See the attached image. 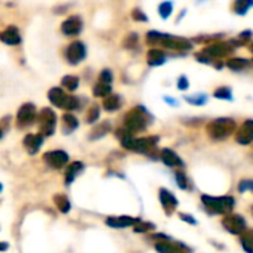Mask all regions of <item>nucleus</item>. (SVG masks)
I'll return each instance as SVG.
<instances>
[{"label": "nucleus", "mask_w": 253, "mask_h": 253, "mask_svg": "<svg viewBox=\"0 0 253 253\" xmlns=\"http://www.w3.org/2000/svg\"><path fill=\"white\" fill-rule=\"evenodd\" d=\"M222 225L228 232L240 235L246 230V219L240 215H227L222 219Z\"/></svg>", "instance_id": "obj_8"}, {"label": "nucleus", "mask_w": 253, "mask_h": 253, "mask_svg": "<svg viewBox=\"0 0 253 253\" xmlns=\"http://www.w3.org/2000/svg\"><path fill=\"white\" fill-rule=\"evenodd\" d=\"M172 9H173V5L170 2H163L159 6V14H160V17L163 20H168L170 17V14H172Z\"/></svg>", "instance_id": "obj_31"}, {"label": "nucleus", "mask_w": 253, "mask_h": 253, "mask_svg": "<svg viewBox=\"0 0 253 253\" xmlns=\"http://www.w3.org/2000/svg\"><path fill=\"white\" fill-rule=\"evenodd\" d=\"M157 142H159L157 136H148V138L135 139L133 145H132V151H136V153H142V154H148L149 151L156 147Z\"/></svg>", "instance_id": "obj_13"}, {"label": "nucleus", "mask_w": 253, "mask_h": 253, "mask_svg": "<svg viewBox=\"0 0 253 253\" xmlns=\"http://www.w3.org/2000/svg\"><path fill=\"white\" fill-rule=\"evenodd\" d=\"M99 114H101V111H99V107L98 105H92L90 107V110L87 111V116H86V122L89 123V125H92V123H95L98 119H99Z\"/></svg>", "instance_id": "obj_33"}, {"label": "nucleus", "mask_w": 253, "mask_h": 253, "mask_svg": "<svg viewBox=\"0 0 253 253\" xmlns=\"http://www.w3.org/2000/svg\"><path fill=\"white\" fill-rule=\"evenodd\" d=\"M250 34H252V31H250V30H246L244 33H241V34L238 36L240 42H241V43H246V42H249V40H250Z\"/></svg>", "instance_id": "obj_41"}, {"label": "nucleus", "mask_w": 253, "mask_h": 253, "mask_svg": "<svg viewBox=\"0 0 253 253\" xmlns=\"http://www.w3.org/2000/svg\"><path fill=\"white\" fill-rule=\"evenodd\" d=\"M61 82H63L64 87H67L70 92H73L79 87V77H76V76H65V77H63Z\"/></svg>", "instance_id": "obj_28"}, {"label": "nucleus", "mask_w": 253, "mask_h": 253, "mask_svg": "<svg viewBox=\"0 0 253 253\" xmlns=\"http://www.w3.org/2000/svg\"><path fill=\"white\" fill-rule=\"evenodd\" d=\"M237 129V125L232 119L228 117H222V119H216L213 122H211L208 125V133L212 139H225L230 135H232Z\"/></svg>", "instance_id": "obj_3"}, {"label": "nucleus", "mask_w": 253, "mask_h": 253, "mask_svg": "<svg viewBox=\"0 0 253 253\" xmlns=\"http://www.w3.org/2000/svg\"><path fill=\"white\" fill-rule=\"evenodd\" d=\"M43 160L47 166L54 168V169H61L68 163V154L65 151L57 149V151H49L43 156Z\"/></svg>", "instance_id": "obj_9"}, {"label": "nucleus", "mask_w": 253, "mask_h": 253, "mask_svg": "<svg viewBox=\"0 0 253 253\" xmlns=\"http://www.w3.org/2000/svg\"><path fill=\"white\" fill-rule=\"evenodd\" d=\"M9 244L8 243H0V252H3V250H8Z\"/></svg>", "instance_id": "obj_44"}, {"label": "nucleus", "mask_w": 253, "mask_h": 253, "mask_svg": "<svg viewBox=\"0 0 253 253\" xmlns=\"http://www.w3.org/2000/svg\"><path fill=\"white\" fill-rule=\"evenodd\" d=\"M2 136H3V130L0 129V139H2Z\"/></svg>", "instance_id": "obj_45"}, {"label": "nucleus", "mask_w": 253, "mask_h": 253, "mask_svg": "<svg viewBox=\"0 0 253 253\" xmlns=\"http://www.w3.org/2000/svg\"><path fill=\"white\" fill-rule=\"evenodd\" d=\"M104 108L107 111H116L120 108V96L117 95H108L104 99Z\"/></svg>", "instance_id": "obj_25"}, {"label": "nucleus", "mask_w": 253, "mask_h": 253, "mask_svg": "<svg viewBox=\"0 0 253 253\" xmlns=\"http://www.w3.org/2000/svg\"><path fill=\"white\" fill-rule=\"evenodd\" d=\"M55 126H57V114L50 108H43L39 114V127L42 136L54 135Z\"/></svg>", "instance_id": "obj_5"}, {"label": "nucleus", "mask_w": 253, "mask_h": 253, "mask_svg": "<svg viewBox=\"0 0 253 253\" xmlns=\"http://www.w3.org/2000/svg\"><path fill=\"white\" fill-rule=\"evenodd\" d=\"M160 159L162 162L169 166V168H175V166H182V160L179 159V156L175 153V151L169 149V148H165L162 149V154H160Z\"/></svg>", "instance_id": "obj_20"}, {"label": "nucleus", "mask_w": 253, "mask_h": 253, "mask_svg": "<svg viewBox=\"0 0 253 253\" xmlns=\"http://www.w3.org/2000/svg\"><path fill=\"white\" fill-rule=\"evenodd\" d=\"M42 144H43V136L42 135H27L24 138V147L27 148L28 153L33 154V156L40 149Z\"/></svg>", "instance_id": "obj_17"}, {"label": "nucleus", "mask_w": 253, "mask_h": 253, "mask_svg": "<svg viewBox=\"0 0 253 253\" xmlns=\"http://www.w3.org/2000/svg\"><path fill=\"white\" fill-rule=\"evenodd\" d=\"M240 243H241L243 249L246 250V253H253V246H252V237L250 235L241 237L240 238Z\"/></svg>", "instance_id": "obj_35"}, {"label": "nucleus", "mask_w": 253, "mask_h": 253, "mask_svg": "<svg viewBox=\"0 0 253 253\" xmlns=\"http://www.w3.org/2000/svg\"><path fill=\"white\" fill-rule=\"evenodd\" d=\"M82 28H83V22H82L80 17H77V15L70 17L61 25V30L65 36H76L82 31Z\"/></svg>", "instance_id": "obj_14"}, {"label": "nucleus", "mask_w": 253, "mask_h": 253, "mask_svg": "<svg viewBox=\"0 0 253 253\" xmlns=\"http://www.w3.org/2000/svg\"><path fill=\"white\" fill-rule=\"evenodd\" d=\"M215 98L218 99H225V101H231L232 99V95H231V89L230 87H219L215 90Z\"/></svg>", "instance_id": "obj_32"}, {"label": "nucleus", "mask_w": 253, "mask_h": 253, "mask_svg": "<svg viewBox=\"0 0 253 253\" xmlns=\"http://www.w3.org/2000/svg\"><path fill=\"white\" fill-rule=\"evenodd\" d=\"M132 17H133V20H136V21H148V17L144 15L139 9H135L133 14H132Z\"/></svg>", "instance_id": "obj_39"}, {"label": "nucleus", "mask_w": 253, "mask_h": 253, "mask_svg": "<svg viewBox=\"0 0 253 253\" xmlns=\"http://www.w3.org/2000/svg\"><path fill=\"white\" fill-rule=\"evenodd\" d=\"M82 170H83V163L82 162H76V163L70 165L67 168V172H65V184H71Z\"/></svg>", "instance_id": "obj_22"}, {"label": "nucleus", "mask_w": 253, "mask_h": 253, "mask_svg": "<svg viewBox=\"0 0 253 253\" xmlns=\"http://www.w3.org/2000/svg\"><path fill=\"white\" fill-rule=\"evenodd\" d=\"M176 182H178V187L181 188V190H187V187H188V182H187V178H185V175L182 173V172H176Z\"/></svg>", "instance_id": "obj_36"}, {"label": "nucleus", "mask_w": 253, "mask_h": 253, "mask_svg": "<svg viewBox=\"0 0 253 253\" xmlns=\"http://www.w3.org/2000/svg\"><path fill=\"white\" fill-rule=\"evenodd\" d=\"M201 201L206 206V209L212 215H225L230 213L234 208V198L230 195L222 197H212V195H201Z\"/></svg>", "instance_id": "obj_1"}, {"label": "nucleus", "mask_w": 253, "mask_h": 253, "mask_svg": "<svg viewBox=\"0 0 253 253\" xmlns=\"http://www.w3.org/2000/svg\"><path fill=\"white\" fill-rule=\"evenodd\" d=\"M136 40H138V36H136V34H130L129 42H126V46H127V47H132L133 43H136Z\"/></svg>", "instance_id": "obj_42"}, {"label": "nucleus", "mask_w": 253, "mask_h": 253, "mask_svg": "<svg viewBox=\"0 0 253 253\" xmlns=\"http://www.w3.org/2000/svg\"><path fill=\"white\" fill-rule=\"evenodd\" d=\"M235 139L241 145H249L252 142V139H253V122L252 120H246L241 125V127L237 130Z\"/></svg>", "instance_id": "obj_15"}, {"label": "nucleus", "mask_w": 253, "mask_h": 253, "mask_svg": "<svg viewBox=\"0 0 253 253\" xmlns=\"http://www.w3.org/2000/svg\"><path fill=\"white\" fill-rule=\"evenodd\" d=\"M185 101L187 103H190V104H192V105H203V104H206V101H208V96L206 95H203V93H197V95H194V96H185Z\"/></svg>", "instance_id": "obj_29"}, {"label": "nucleus", "mask_w": 253, "mask_h": 253, "mask_svg": "<svg viewBox=\"0 0 253 253\" xmlns=\"http://www.w3.org/2000/svg\"><path fill=\"white\" fill-rule=\"evenodd\" d=\"M111 130V125L108 123V122H104V123H101L98 127H95L93 130H92V133H90V139H99V138H103V136H105L108 132Z\"/></svg>", "instance_id": "obj_24"}, {"label": "nucleus", "mask_w": 253, "mask_h": 253, "mask_svg": "<svg viewBox=\"0 0 253 253\" xmlns=\"http://www.w3.org/2000/svg\"><path fill=\"white\" fill-rule=\"evenodd\" d=\"M252 188H253V184H252L250 179H243V181L238 184V191H240V192H246V191L252 190Z\"/></svg>", "instance_id": "obj_37"}, {"label": "nucleus", "mask_w": 253, "mask_h": 253, "mask_svg": "<svg viewBox=\"0 0 253 253\" xmlns=\"http://www.w3.org/2000/svg\"><path fill=\"white\" fill-rule=\"evenodd\" d=\"M36 119V107L33 104H24L20 111H18V116H17V122H18V126L21 127H25V126H30Z\"/></svg>", "instance_id": "obj_12"}, {"label": "nucleus", "mask_w": 253, "mask_h": 253, "mask_svg": "<svg viewBox=\"0 0 253 253\" xmlns=\"http://www.w3.org/2000/svg\"><path fill=\"white\" fill-rule=\"evenodd\" d=\"M188 86H190L188 79H187L185 76H181V77L178 79V89H179V90H187Z\"/></svg>", "instance_id": "obj_38"}, {"label": "nucleus", "mask_w": 253, "mask_h": 253, "mask_svg": "<svg viewBox=\"0 0 253 253\" xmlns=\"http://www.w3.org/2000/svg\"><path fill=\"white\" fill-rule=\"evenodd\" d=\"M63 125H64V127H65V132H67V133H71V132L79 126V120H77L74 116H71V114H64V117H63Z\"/></svg>", "instance_id": "obj_27"}, {"label": "nucleus", "mask_w": 253, "mask_h": 253, "mask_svg": "<svg viewBox=\"0 0 253 253\" xmlns=\"http://www.w3.org/2000/svg\"><path fill=\"white\" fill-rule=\"evenodd\" d=\"M163 99H165V103H168V104H170V105H173V107H176V105H178V101H176V99H173V98L165 96Z\"/></svg>", "instance_id": "obj_43"}, {"label": "nucleus", "mask_w": 253, "mask_h": 253, "mask_svg": "<svg viewBox=\"0 0 253 253\" xmlns=\"http://www.w3.org/2000/svg\"><path fill=\"white\" fill-rule=\"evenodd\" d=\"M165 47L172 49V50H190L192 47L191 42L184 39V37H178V36H172V34H163V37L160 39V42Z\"/></svg>", "instance_id": "obj_7"}, {"label": "nucleus", "mask_w": 253, "mask_h": 253, "mask_svg": "<svg viewBox=\"0 0 253 253\" xmlns=\"http://www.w3.org/2000/svg\"><path fill=\"white\" fill-rule=\"evenodd\" d=\"M179 218H181L182 221H185V222L191 224V225H195V224H197V221H195V219H194L192 216L187 215V213H181V215H179Z\"/></svg>", "instance_id": "obj_40"}, {"label": "nucleus", "mask_w": 253, "mask_h": 253, "mask_svg": "<svg viewBox=\"0 0 253 253\" xmlns=\"http://www.w3.org/2000/svg\"><path fill=\"white\" fill-rule=\"evenodd\" d=\"M67 60L71 65H77L79 63H82L86 57V47L82 42H73L68 47H67Z\"/></svg>", "instance_id": "obj_10"}, {"label": "nucleus", "mask_w": 253, "mask_h": 253, "mask_svg": "<svg viewBox=\"0 0 253 253\" xmlns=\"http://www.w3.org/2000/svg\"><path fill=\"white\" fill-rule=\"evenodd\" d=\"M160 201H162V206H163V209H165V212L168 215H170L176 209V206H178L176 197L170 191H168L165 188L160 190Z\"/></svg>", "instance_id": "obj_16"}, {"label": "nucleus", "mask_w": 253, "mask_h": 253, "mask_svg": "<svg viewBox=\"0 0 253 253\" xmlns=\"http://www.w3.org/2000/svg\"><path fill=\"white\" fill-rule=\"evenodd\" d=\"M49 101L58 108H65V110H76L79 107V99L67 95L61 87H52L47 93Z\"/></svg>", "instance_id": "obj_4"}, {"label": "nucleus", "mask_w": 253, "mask_h": 253, "mask_svg": "<svg viewBox=\"0 0 253 253\" xmlns=\"http://www.w3.org/2000/svg\"><path fill=\"white\" fill-rule=\"evenodd\" d=\"M111 83H113V74L110 70H104L101 73L99 79H98V83L95 84L93 87V95L95 96H103V98H107L108 95H111Z\"/></svg>", "instance_id": "obj_6"}, {"label": "nucleus", "mask_w": 253, "mask_h": 253, "mask_svg": "<svg viewBox=\"0 0 253 253\" xmlns=\"http://www.w3.org/2000/svg\"><path fill=\"white\" fill-rule=\"evenodd\" d=\"M139 219L130 218V216H119V218H108L107 225L111 228H127L130 225H136Z\"/></svg>", "instance_id": "obj_18"}, {"label": "nucleus", "mask_w": 253, "mask_h": 253, "mask_svg": "<svg viewBox=\"0 0 253 253\" xmlns=\"http://www.w3.org/2000/svg\"><path fill=\"white\" fill-rule=\"evenodd\" d=\"M231 50H232V47H231L230 43H215V44H211V46L205 47L200 54H203L205 57H208L212 61V58L227 57Z\"/></svg>", "instance_id": "obj_11"}, {"label": "nucleus", "mask_w": 253, "mask_h": 253, "mask_svg": "<svg viewBox=\"0 0 253 253\" xmlns=\"http://www.w3.org/2000/svg\"><path fill=\"white\" fill-rule=\"evenodd\" d=\"M227 65H228V68H231L234 71H238V70H243L249 65V60H246V58H231V60H228Z\"/></svg>", "instance_id": "obj_26"}, {"label": "nucleus", "mask_w": 253, "mask_h": 253, "mask_svg": "<svg viewBox=\"0 0 253 253\" xmlns=\"http://www.w3.org/2000/svg\"><path fill=\"white\" fill-rule=\"evenodd\" d=\"M147 61L151 67H159L166 63V54L160 49H149L147 55Z\"/></svg>", "instance_id": "obj_21"}, {"label": "nucleus", "mask_w": 253, "mask_h": 253, "mask_svg": "<svg viewBox=\"0 0 253 253\" xmlns=\"http://www.w3.org/2000/svg\"><path fill=\"white\" fill-rule=\"evenodd\" d=\"M0 40H2L3 43H6V44H11V46L18 44V43L21 42V36H20L18 28H17V27H9V28H6L5 31L0 33Z\"/></svg>", "instance_id": "obj_19"}, {"label": "nucleus", "mask_w": 253, "mask_h": 253, "mask_svg": "<svg viewBox=\"0 0 253 253\" xmlns=\"http://www.w3.org/2000/svg\"><path fill=\"white\" fill-rule=\"evenodd\" d=\"M54 201H55V205L58 206V209H60L61 213H68V212H70L71 205H70V201H68L67 195H64V194H57V195L54 197Z\"/></svg>", "instance_id": "obj_23"}, {"label": "nucleus", "mask_w": 253, "mask_h": 253, "mask_svg": "<svg viewBox=\"0 0 253 253\" xmlns=\"http://www.w3.org/2000/svg\"><path fill=\"white\" fill-rule=\"evenodd\" d=\"M2 190H3V187H2V184H0V192H2Z\"/></svg>", "instance_id": "obj_46"}, {"label": "nucleus", "mask_w": 253, "mask_h": 253, "mask_svg": "<svg viewBox=\"0 0 253 253\" xmlns=\"http://www.w3.org/2000/svg\"><path fill=\"white\" fill-rule=\"evenodd\" d=\"M133 230H135V232H145L149 230H154V225L151 222H138Z\"/></svg>", "instance_id": "obj_34"}, {"label": "nucleus", "mask_w": 253, "mask_h": 253, "mask_svg": "<svg viewBox=\"0 0 253 253\" xmlns=\"http://www.w3.org/2000/svg\"><path fill=\"white\" fill-rule=\"evenodd\" d=\"M252 2H244V0H238V2L234 3V11L238 14V15H244L250 8H252Z\"/></svg>", "instance_id": "obj_30"}, {"label": "nucleus", "mask_w": 253, "mask_h": 253, "mask_svg": "<svg viewBox=\"0 0 253 253\" xmlns=\"http://www.w3.org/2000/svg\"><path fill=\"white\" fill-rule=\"evenodd\" d=\"M149 114L148 111H145L141 105L130 110L126 117H125V129L132 133V132H142L151 122V119H148Z\"/></svg>", "instance_id": "obj_2"}]
</instances>
